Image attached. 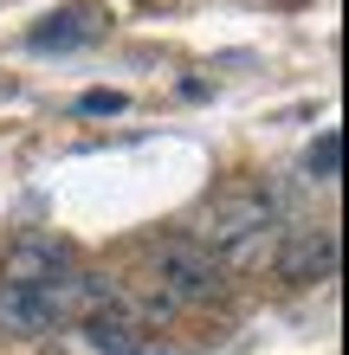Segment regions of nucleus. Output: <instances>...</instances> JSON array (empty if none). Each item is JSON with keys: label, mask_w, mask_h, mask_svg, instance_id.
Returning <instances> with one entry per match:
<instances>
[{"label": "nucleus", "mask_w": 349, "mask_h": 355, "mask_svg": "<svg viewBox=\"0 0 349 355\" xmlns=\"http://www.w3.org/2000/svg\"><path fill=\"white\" fill-rule=\"evenodd\" d=\"M278 226V200L265 194V187H227V194L207 200V214H201V245L220 259V265H253L259 245L272 239Z\"/></svg>", "instance_id": "obj_2"}, {"label": "nucleus", "mask_w": 349, "mask_h": 355, "mask_svg": "<svg viewBox=\"0 0 349 355\" xmlns=\"http://www.w3.org/2000/svg\"><path fill=\"white\" fill-rule=\"evenodd\" d=\"M104 26H110L104 0H71V7H58V13L39 19V26L26 33V46H33V52H71V46L104 39Z\"/></svg>", "instance_id": "obj_6"}, {"label": "nucleus", "mask_w": 349, "mask_h": 355, "mask_svg": "<svg viewBox=\"0 0 349 355\" xmlns=\"http://www.w3.org/2000/svg\"><path fill=\"white\" fill-rule=\"evenodd\" d=\"M65 271H78L71 265V245L33 233V239L7 245V259H0V284H46V278H65Z\"/></svg>", "instance_id": "obj_7"}, {"label": "nucleus", "mask_w": 349, "mask_h": 355, "mask_svg": "<svg viewBox=\"0 0 349 355\" xmlns=\"http://www.w3.org/2000/svg\"><path fill=\"white\" fill-rule=\"evenodd\" d=\"M304 168H311V181H337L343 175V130H323L311 149H304Z\"/></svg>", "instance_id": "obj_8"}, {"label": "nucleus", "mask_w": 349, "mask_h": 355, "mask_svg": "<svg viewBox=\"0 0 349 355\" xmlns=\"http://www.w3.org/2000/svg\"><path fill=\"white\" fill-rule=\"evenodd\" d=\"M278 278L284 284H323L337 278V226H291V233L278 239Z\"/></svg>", "instance_id": "obj_5"}, {"label": "nucleus", "mask_w": 349, "mask_h": 355, "mask_svg": "<svg viewBox=\"0 0 349 355\" xmlns=\"http://www.w3.org/2000/svg\"><path fill=\"white\" fill-rule=\"evenodd\" d=\"M149 271H155L162 304H214L220 291H227V265L194 233H162L149 245Z\"/></svg>", "instance_id": "obj_3"}, {"label": "nucleus", "mask_w": 349, "mask_h": 355, "mask_svg": "<svg viewBox=\"0 0 349 355\" xmlns=\"http://www.w3.org/2000/svg\"><path fill=\"white\" fill-rule=\"evenodd\" d=\"M123 103H130L123 91H85V97H78V110H85V116H117Z\"/></svg>", "instance_id": "obj_9"}, {"label": "nucleus", "mask_w": 349, "mask_h": 355, "mask_svg": "<svg viewBox=\"0 0 349 355\" xmlns=\"http://www.w3.org/2000/svg\"><path fill=\"white\" fill-rule=\"evenodd\" d=\"M104 291H117V284L97 278V271H65V278H46V284H0V343L52 336V329L78 323Z\"/></svg>", "instance_id": "obj_1"}, {"label": "nucleus", "mask_w": 349, "mask_h": 355, "mask_svg": "<svg viewBox=\"0 0 349 355\" xmlns=\"http://www.w3.org/2000/svg\"><path fill=\"white\" fill-rule=\"evenodd\" d=\"M155 317H162V310L123 297V291H104V297H97L85 317H78V329H85V343L104 349V355H142V349H149Z\"/></svg>", "instance_id": "obj_4"}]
</instances>
